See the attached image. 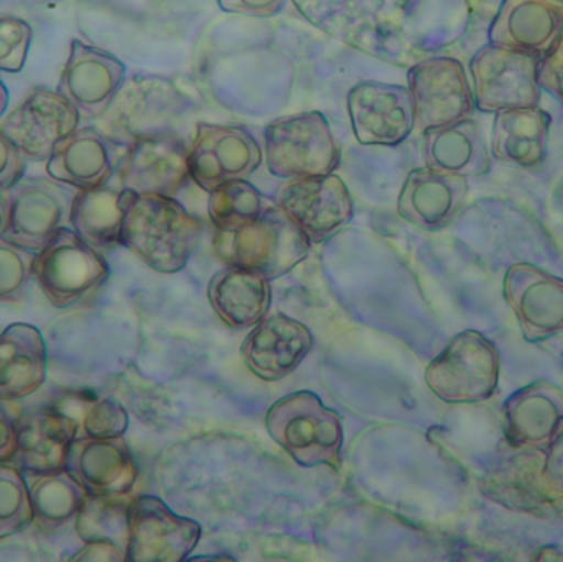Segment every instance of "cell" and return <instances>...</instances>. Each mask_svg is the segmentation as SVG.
<instances>
[{
    "label": "cell",
    "mask_w": 563,
    "mask_h": 562,
    "mask_svg": "<svg viewBox=\"0 0 563 562\" xmlns=\"http://www.w3.org/2000/svg\"><path fill=\"white\" fill-rule=\"evenodd\" d=\"M271 438L301 467L340 471L343 425L314 393L297 392L271 406L266 416Z\"/></svg>",
    "instance_id": "2"
},
{
    "label": "cell",
    "mask_w": 563,
    "mask_h": 562,
    "mask_svg": "<svg viewBox=\"0 0 563 562\" xmlns=\"http://www.w3.org/2000/svg\"><path fill=\"white\" fill-rule=\"evenodd\" d=\"M19 418V406L13 405V401L0 399V464H7L15 458Z\"/></svg>",
    "instance_id": "39"
},
{
    "label": "cell",
    "mask_w": 563,
    "mask_h": 562,
    "mask_svg": "<svg viewBox=\"0 0 563 562\" xmlns=\"http://www.w3.org/2000/svg\"><path fill=\"white\" fill-rule=\"evenodd\" d=\"M208 299L217 316L231 329L257 326L273 302L271 280L240 266H228L214 274L208 286Z\"/></svg>",
    "instance_id": "28"
},
{
    "label": "cell",
    "mask_w": 563,
    "mask_h": 562,
    "mask_svg": "<svg viewBox=\"0 0 563 562\" xmlns=\"http://www.w3.org/2000/svg\"><path fill=\"white\" fill-rule=\"evenodd\" d=\"M124 76L125 66L121 59L104 49L73 40L56 92L81 118L99 119L124 85Z\"/></svg>",
    "instance_id": "17"
},
{
    "label": "cell",
    "mask_w": 563,
    "mask_h": 562,
    "mask_svg": "<svg viewBox=\"0 0 563 562\" xmlns=\"http://www.w3.org/2000/svg\"><path fill=\"white\" fill-rule=\"evenodd\" d=\"M201 224L174 197L135 195L122 224L121 244L151 269L175 274L197 250Z\"/></svg>",
    "instance_id": "1"
},
{
    "label": "cell",
    "mask_w": 563,
    "mask_h": 562,
    "mask_svg": "<svg viewBox=\"0 0 563 562\" xmlns=\"http://www.w3.org/2000/svg\"><path fill=\"white\" fill-rule=\"evenodd\" d=\"M563 29V3L558 0H503L489 26V43L541 56Z\"/></svg>",
    "instance_id": "24"
},
{
    "label": "cell",
    "mask_w": 563,
    "mask_h": 562,
    "mask_svg": "<svg viewBox=\"0 0 563 562\" xmlns=\"http://www.w3.org/2000/svg\"><path fill=\"white\" fill-rule=\"evenodd\" d=\"M468 198L465 177L413 168L407 175L397 200V213L423 231H440L455 221Z\"/></svg>",
    "instance_id": "19"
},
{
    "label": "cell",
    "mask_w": 563,
    "mask_h": 562,
    "mask_svg": "<svg viewBox=\"0 0 563 562\" xmlns=\"http://www.w3.org/2000/svg\"><path fill=\"white\" fill-rule=\"evenodd\" d=\"M32 26L19 16L0 13V69L19 73L26 62Z\"/></svg>",
    "instance_id": "37"
},
{
    "label": "cell",
    "mask_w": 563,
    "mask_h": 562,
    "mask_svg": "<svg viewBox=\"0 0 563 562\" xmlns=\"http://www.w3.org/2000/svg\"><path fill=\"white\" fill-rule=\"evenodd\" d=\"M267 168L274 177H324L341 161L340 145L330 122L321 112L287 115L267 124L264 131Z\"/></svg>",
    "instance_id": "4"
},
{
    "label": "cell",
    "mask_w": 563,
    "mask_h": 562,
    "mask_svg": "<svg viewBox=\"0 0 563 562\" xmlns=\"http://www.w3.org/2000/svg\"><path fill=\"white\" fill-rule=\"evenodd\" d=\"M407 81L419 132L456 124L475 111L465 66L452 56L422 59L409 69Z\"/></svg>",
    "instance_id": "10"
},
{
    "label": "cell",
    "mask_w": 563,
    "mask_h": 562,
    "mask_svg": "<svg viewBox=\"0 0 563 562\" xmlns=\"http://www.w3.org/2000/svg\"><path fill=\"white\" fill-rule=\"evenodd\" d=\"M122 145L95 128L76 129L56 144L46 172L53 180L78 190L101 187L111 180L121 162Z\"/></svg>",
    "instance_id": "21"
},
{
    "label": "cell",
    "mask_w": 563,
    "mask_h": 562,
    "mask_svg": "<svg viewBox=\"0 0 563 562\" xmlns=\"http://www.w3.org/2000/svg\"><path fill=\"white\" fill-rule=\"evenodd\" d=\"M66 471L89 495L129 494L137 481L134 455L122 436L75 439Z\"/></svg>",
    "instance_id": "23"
},
{
    "label": "cell",
    "mask_w": 563,
    "mask_h": 562,
    "mask_svg": "<svg viewBox=\"0 0 563 562\" xmlns=\"http://www.w3.org/2000/svg\"><path fill=\"white\" fill-rule=\"evenodd\" d=\"M285 0H218L224 12L243 13L250 16L276 15Z\"/></svg>",
    "instance_id": "42"
},
{
    "label": "cell",
    "mask_w": 563,
    "mask_h": 562,
    "mask_svg": "<svg viewBox=\"0 0 563 562\" xmlns=\"http://www.w3.org/2000/svg\"><path fill=\"white\" fill-rule=\"evenodd\" d=\"M75 439V425L52 406L20 415L15 467L35 475L63 471Z\"/></svg>",
    "instance_id": "25"
},
{
    "label": "cell",
    "mask_w": 563,
    "mask_h": 562,
    "mask_svg": "<svg viewBox=\"0 0 563 562\" xmlns=\"http://www.w3.org/2000/svg\"><path fill=\"white\" fill-rule=\"evenodd\" d=\"M263 151L256 139L238 125L201 122L188 147L190 177L207 191L233 180H246L260 168Z\"/></svg>",
    "instance_id": "11"
},
{
    "label": "cell",
    "mask_w": 563,
    "mask_h": 562,
    "mask_svg": "<svg viewBox=\"0 0 563 562\" xmlns=\"http://www.w3.org/2000/svg\"><path fill=\"white\" fill-rule=\"evenodd\" d=\"M505 297L528 342H542L563 332L561 277L532 264H512L505 277Z\"/></svg>",
    "instance_id": "18"
},
{
    "label": "cell",
    "mask_w": 563,
    "mask_h": 562,
    "mask_svg": "<svg viewBox=\"0 0 563 562\" xmlns=\"http://www.w3.org/2000/svg\"><path fill=\"white\" fill-rule=\"evenodd\" d=\"M503 418L512 448L545 454L563 429V392L549 382L531 383L506 399Z\"/></svg>",
    "instance_id": "22"
},
{
    "label": "cell",
    "mask_w": 563,
    "mask_h": 562,
    "mask_svg": "<svg viewBox=\"0 0 563 562\" xmlns=\"http://www.w3.org/2000/svg\"><path fill=\"white\" fill-rule=\"evenodd\" d=\"M36 477L38 478L33 482L29 492L33 520L38 527L55 531L75 520L79 508L88 498L86 488L66 469Z\"/></svg>",
    "instance_id": "32"
},
{
    "label": "cell",
    "mask_w": 563,
    "mask_h": 562,
    "mask_svg": "<svg viewBox=\"0 0 563 562\" xmlns=\"http://www.w3.org/2000/svg\"><path fill=\"white\" fill-rule=\"evenodd\" d=\"M5 221H7L5 195L0 194V234L3 233V228H5Z\"/></svg>",
    "instance_id": "46"
},
{
    "label": "cell",
    "mask_w": 563,
    "mask_h": 562,
    "mask_svg": "<svg viewBox=\"0 0 563 562\" xmlns=\"http://www.w3.org/2000/svg\"><path fill=\"white\" fill-rule=\"evenodd\" d=\"M269 205L247 180H233L210 191L208 213L218 231L233 233L253 223Z\"/></svg>",
    "instance_id": "34"
},
{
    "label": "cell",
    "mask_w": 563,
    "mask_h": 562,
    "mask_svg": "<svg viewBox=\"0 0 563 562\" xmlns=\"http://www.w3.org/2000/svg\"><path fill=\"white\" fill-rule=\"evenodd\" d=\"M32 521V502L22 471L0 464V541L25 530Z\"/></svg>",
    "instance_id": "35"
},
{
    "label": "cell",
    "mask_w": 563,
    "mask_h": 562,
    "mask_svg": "<svg viewBox=\"0 0 563 562\" xmlns=\"http://www.w3.org/2000/svg\"><path fill=\"white\" fill-rule=\"evenodd\" d=\"M69 561H128V550L108 541L86 543Z\"/></svg>",
    "instance_id": "43"
},
{
    "label": "cell",
    "mask_w": 563,
    "mask_h": 562,
    "mask_svg": "<svg viewBox=\"0 0 563 562\" xmlns=\"http://www.w3.org/2000/svg\"><path fill=\"white\" fill-rule=\"evenodd\" d=\"M79 118L58 92L33 88L0 124V132L23 158L48 161L56 144L78 129Z\"/></svg>",
    "instance_id": "15"
},
{
    "label": "cell",
    "mask_w": 563,
    "mask_h": 562,
    "mask_svg": "<svg viewBox=\"0 0 563 562\" xmlns=\"http://www.w3.org/2000/svg\"><path fill=\"white\" fill-rule=\"evenodd\" d=\"M46 378L45 340L36 327L13 323L0 332V399L33 395Z\"/></svg>",
    "instance_id": "27"
},
{
    "label": "cell",
    "mask_w": 563,
    "mask_h": 562,
    "mask_svg": "<svg viewBox=\"0 0 563 562\" xmlns=\"http://www.w3.org/2000/svg\"><path fill=\"white\" fill-rule=\"evenodd\" d=\"M498 350L476 330L450 340L440 355L426 370V383L430 392L449 405H465L489 399L498 388Z\"/></svg>",
    "instance_id": "5"
},
{
    "label": "cell",
    "mask_w": 563,
    "mask_h": 562,
    "mask_svg": "<svg viewBox=\"0 0 563 562\" xmlns=\"http://www.w3.org/2000/svg\"><path fill=\"white\" fill-rule=\"evenodd\" d=\"M7 104H9V91H7L5 85L0 79V118L5 112Z\"/></svg>",
    "instance_id": "45"
},
{
    "label": "cell",
    "mask_w": 563,
    "mask_h": 562,
    "mask_svg": "<svg viewBox=\"0 0 563 562\" xmlns=\"http://www.w3.org/2000/svg\"><path fill=\"white\" fill-rule=\"evenodd\" d=\"M135 194L121 185L78 190L73 200L69 224L81 240L95 250H109L121 244L122 224Z\"/></svg>",
    "instance_id": "30"
},
{
    "label": "cell",
    "mask_w": 563,
    "mask_h": 562,
    "mask_svg": "<svg viewBox=\"0 0 563 562\" xmlns=\"http://www.w3.org/2000/svg\"><path fill=\"white\" fill-rule=\"evenodd\" d=\"M538 63L539 56L493 43L479 48L470 65L476 108L495 114L506 109L538 108Z\"/></svg>",
    "instance_id": "9"
},
{
    "label": "cell",
    "mask_w": 563,
    "mask_h": 562,
    "mask_svg": "<svg viewBox=\"0 0 563 562\" xmlns=\"http://www.w3.org/2000/svg\"><path fill=\"white\" fill-rule=\"evenodd\" d=\"M354 137L363 145H399L416 129L409 88L380 81H360L347 92Z\"/></svg>",
    "instance_id": "16"
},
{
    "label": "cell",
    "mask_w": 563,
    "mask_h": 562,
    "mask_svg": "<svg viewBox=\"0 0 563 562\" xmlns=\"http://www.w3.org/2000/svg\"><path fill=\"white\" fill-rule=\"evenodd\" d=\"M187 109V96L174 82L157 76H134L121 86L99 118V131L128 148L145 135L170 132Z\"/></svg>",
    "instance_id": "6"
},
{
    "label": "cell",
    "mask_w": 563,
    "mask_h": 562,
    "mask_svg": "<svg viewBox=\"0 0 563 562\" xmlns=\"http://www.w3.org/2000/svg\"><path fill=\"white\" fill-rule=\"evenodd\" d=\"M125 495H88L75 518L82 543L108 541L128 550L132 500Z\"/></svg>",
    "instance_id": "33"
},
{
    "label": "cell",
    "mask_w": 563,
    "mask_h": 562,
    "mask_svg": "<svg viewBox=\"0 0 563 562\" xmlns=\"http://www.w3.org/2000/svg\"><path fill=\"white\" fill-rule=\"evenodd\" d=\"M78 188L46 178H20L5 190L7 221L2 236L38 253L69 224Z\"/></svg>",
    "instance_id": "8"
},
{
    "label": "cell",
    "mask_w": 563,
    "mask_h": 562,
    "mask_svg": "<svg viewBox=\"0 0 563 562\" xmlns=\"http://www.w3.org/2000/svg\"><path fill=\"white\" fill-rule=\"evenodd\" d=\"M200 537L197 521L178 517L161 498L141 495L131 502L128 561H187Z\"/></svg>",
    "instance_id": "13"
},
{
    "label": "cell",
    "mask_w": 563,
    "mask_h": 562,
    "mask_svg": "<svg viewBox=\"0 0 563 562\" xmlns=\"http://www.w3.org/2000/svg\"><path fill=\"white\" fill-rule=\"evenodd\" d=\"M52 408L75 425L76 439L118 438L129 428L128 411L121 403L89 389L62 393Z\"/></svg>",
    "instance_id": "31"
},
{
    "label": "cell",
    "mask_w": 563,
    "mask_h": 562,
    "mask_svg": "<svg viewBox=\"0 0 563 562\" xmlns=\"http://www.w3.org/2000/svg\"><path fill=\"white\" fill-rule=\"evenodd\" d=\"M538 85L563 104V29L551 48L539 56Z\"/></svg>",
    "instance_id": "38"
},
{
    "label": "cell",
    "mask_w": 563,
    "mask_h": 562,
    "mask_svg": "<svg viewBox=\"0 0 563 562\" xmlns=\"http://www.w3.org/2000/svg\"><path fill=\"white\" fill-rule=\"evenodd\" d=\"M23 172H25V158L0 132V190L12 187L22 178Z\"/></svg>",
    "instance_id": "40"
},
{
    "label": "cell",
    "mask_w": 563,
    "mask_h": 562,
    "mask_svg": "<svg viewBox=\"0 0 563 562\" xmlns=\"http://www.w3.org/2000/svg\"><path fill=\"white\" fill-rule=\"evenodd\" d=\"M274 203L300 228L310 243H323L353 218V198L338 175L295 178L282 185Z\"/></svg>",
    "instance_id": "12"
},
{
    "label": "cell",
    "mask_w": 563,
    "mask_h": 562,
    "mask_svg": "<svg viewBox=\"0 0 563 562\" xmlns=\"http://www.w3.org/2000/svg\"><path fill=\"white\" fill-rule=\"evenodd\" d=\"M214 247L228 266L244 267L274 280L307 260L310 240L274 203L241 230L218 231Z\"/></svg>",
    "instance_id": "3"
},
{
    "label": "cell",
    "mask_w": 563,
    "mask_h": 562,
    "mask_svg": "<svg viewBox=\"0 0 563 562\" xmlns=\"http://www.w3.org/2000/svg\"><path fill=\"white\" fill-rule=\"evenodd\" d=\"M313 346L310 329L287 316L264 317L241 345L247 368L264 382H279L298 368Z\"/></svg>",
    "instance_id": "20"
},
{
    "label": "cell",
    "mask_w": 563,
    "mask_h": 562,
    "mask_svg": "<svg viewBox=\"0 0 563 562\" xmlns=\"http://www.w3.org/2000/svg\"><path fill=\"white\" fill-rule=\"evenodd\" d=\"M551 124V115L539 106L496 112L493 155L503 164L521 170H541L548 157Z\"/></svg>",
    "instance_id": "26"
},
{
    "label": "cell",
    "mask_w": 563,
    "mask_h": 562,
    "mask_svg": "<svg viewBox=\"0 0 563 562\" xmlns=\"http://www.w3.org/2000/svg\"><path fill=\"white\" fill-rule=\"evenodd\" d=\"M114 175L132 194L175 197L190 178L187 144L174 132L145 135L125 148Z\"/></svg>",
    "instance_id": "14"
},
{
    "label": "cell",
    "mask_w": 563,
    "mask_h": 562,
    "mask_svg": "<svg viewBox=\"0 0 563 562\" xmlns=\"http://www.w3.org/2000/svg\"><path fill=\"white\" fill-rule=\"evenodd\" d=\"M542 478L551 491L563 495V429L545 451Z\"/></svg>",
    "instance_id": "41"
},
{
    "label": "cell",
    "mask_w": 563,
    "mask_h": 562,
    "mask_svg": "<svg viewBox=\"0 0 563 562\" xmlns=\"http://www.w3.org/2000/svg\"><path fill=\"white\" fill-rule=\"evenodd\" d=\"M32 271L46 299L58 309L85 302L109 277L104 257L68 227L35 254Z\"/></svg>",
    "instance_id": "7"
},
{
    "label": "cell",
    "mask_w": 563,
    "mask_h": 562,
    "mask_svg": "<svg viewBox=\"0 0 563 562\" xmlns=\"http://www.w3.org/2000/svg\"><path fill=\"white\" fill-rule=\"evenodd\" d=\"M536 560L539 561H563V548L545 547L536 554Z\"/></svg>",
    "instance_id": "44"
},
{
    "label": "cell",
    "mask_w": 563,
    "mask_h": 562,
    "mask_svg": "<svg viewBox=\"0 0 563 562\" xmlns=\"http://www.w3.org/2000/svg\"><path fill=\"white\" fill-rule=\"evenodd\" d=\"M558 2H562L563 3V0H558Z\"/></svg>",
    "instance_id": "47"
},
{
    "label": "cell",
    "mask_w": 563,
    "mask_h": 562,
    "mask_svg": "<svg viewBox=\"0 0 563 562\" xmlns=\"http://www.w3.org/2000/svg\"><path fill=\"white\" fill-rule=\"evenodd\" d=\"M35 254L0 234V302L20 304L25 300Z\"/></svg>",
    "instance_id": "36"
},
{
    "label": "cell",
    "mask_w": 563,
    "mask_h": 562,
    "mask_svg": "<svg viewBox=\"0 0 563 562\" xmlns=\"http://www.w3.org/2000/svg\"><path fill=\"white\" fill-rule=\"evenodd\" d=\"M427 167L459 177H476L489 170V152L478 122L472 119L422 132Z\"/></svg>",
    "instance_id": "29"
}]
</instances>
